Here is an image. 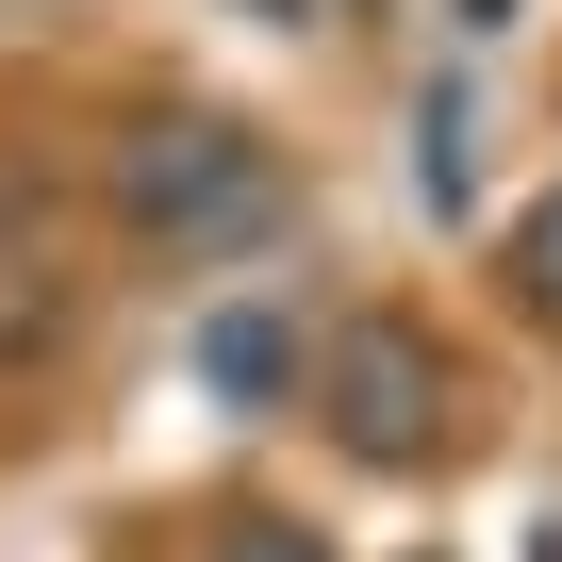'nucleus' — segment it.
<instances>
[{"mask_svg":"<svg viewBox=\"0 0 562 562\" xmlns=\"http://www.w3.org/2000/svg\"><path fill=\"white\" fill-rule=\"evenodd\" d=\"M116 232L133 248H166V265H215V248H265L281 232V166H265V133L248 116H133L116 133Z\"/></svg>","mask_w":562,"mask_h":562,"instance_id":"f257e3e1","label":"nucleus"},{"mask_svg":"<svg viewBox=\"0 0 562 562\" xmlns=\"http://www.w3.org/2000/svg\"><path fill=\"white\" fill-rule=\"evenodd\" d=\"M315 414H331V447H348V463L414 480V463L447 447V348H430L414 315H348V331L315 348Z\"/></svg>","mask_w":562,"mask_h":562,"instance_id":"f03ea898","label":"nucleus"},{"mask_svg":"<svg viewBox=\"0 0 562 562\" xmlns=\"http://www.w3.org/2000/svg\"><path fill=\"white\" fill-rule=\"evenodd\" d=\"M199 381H215L232 414H281V397H299L315 364H299V331H281L265 299H232V315H199Z\"/></svg>","mask_w":562,"mask_h":562,"instance_id":"7ed1b4c3","label":"nucleus"},{"mask_svg":"<svg viewBox=\"0 0 562 562\" xmlns=\"http://www.w3.org/2000/svg\"><path fill=\"white\" fill-rule=\"evenodd\" d=\"M414 199H430V215H463V199H480V100H463V83H430V100H414Z\"/></svg>","mask_w":562,"mask_h":562,"instance_id":"20e7f679","label":"nucleus"},{"mask_svg":"<svg viewBox=\"0 0 562 562\" xmlns=\"http://www.w3.org/2000/svg\"><path fill=\"white\" fill-rule=\"evenodd\" d=\"M513 299H529V315H562V182L513 215Z\"/></svg>","mask_w":562,"mask_h":562,"instance_id":"39448f33","label":"nucleus"},{"mask_svg":"<svg viewBox=\"0 0 562 562\" xmlns=\"http://www.w3.org/2000/svg\"><path fill=\"white\" fill-rule=\"evenodd\" d=\"M215 562H331V529H299V513H215Z\"/></svg>","mask_w":562,"mask_h":562,"instance_id":"423d86ee","label":"nucleus"},{"mask_svg":"<svg viewBox=\"0 0 562 562\" xmlns=\"http://www.w3.org/2000/svg\"><path fill=\"white\" fill-rule=\"evenodd\" d=\"M513 18H529V0H463V34H513Z\"/></svg>","mask_w":562,"mask_h":562,"instance_id":"0eeeda50","label":"nucleus"},{"mask_svg":"<svg viewBox=\"0 0 562 562\" xmlns=\"http://www.w3.org/2000/svg\"><path fill=\"white\" fill-rule=\"evenodd\" d=\"M430 562H447V546H430Z\"/></svg>","mask_w":562,"mask_h":562,"instance_id":"6e6552de","label":"nucleus"}]
</instances>
